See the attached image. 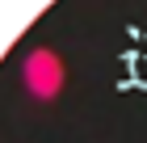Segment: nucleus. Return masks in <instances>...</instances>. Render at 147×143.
I'll use <instances>...</instances> for the list:
<instances>
[{
  "mask_svg": "<svg viewBox=\"0 0 147 143\" xmlns=\"http://www.w3.org/2000/svg\"><path fill=\"white\" fill-rule=\"evenodd\" d=\"M21 84H25L30 97L55 101L59 93H63V84H67V63H63V55L51 51V46L25 51V59H21Z\"/></svg>",
  "mask_w": 147,
  "mask_h": 143,
  "instance_id": "1",
  "label": "nucleus"
}]
</instances>
